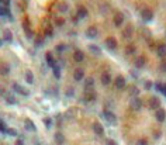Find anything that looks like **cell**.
I'll return each mask as SVG.
<instances>
[{
	"label": "cell",
	"mask_w": 166,
	"mask_h": 145,
	"mask_svg": "<svg viewBox=\"0 0 166 145\" xmlns=\"http://www.w3.org/2000/svg\"><path fill=\"white\" fill-rule=\"evenodd\" d=\"M129 106H131V108H132V110L138 111V110H141V108H142V106H144V102H142V100H141L138 96H134L132 99H131V102H129Z\"/></svg>",
	"instance_id": "6da1fadb"
},
{
	"label": "cell",
	"mask_w": 166,
	"mask_h": 145,
	"mask_svg": "<svg viewBox=\"0 0 166 145\" xmlns=\"http://www.w3.org/2000/svg\"><path fill=\"white\" fill-rule=\"evenodd\" d=\"M103 117L106 118L110 124L117 123V117H116V114L113 113V111H110V110H104V111H103Z\"/></svg>",
	"instance_id": "7a4b0ae2"
},
{
	"label": "cell",
	"mask_w": 166,
	"mask_h": 145,
	"mask_svg": "<svg viewBox=\"0 0 166 145\" xmlns=\"http://www.w3.org/2000/svg\"><path fill=\"white\" fill-rule=\"evenodd\" d=\"M155 117H156V120L159 121V123H163L166 120V110L165 108H156L155 110Z\"/></svg>",
	"instance_id": "3957f363"
},
{
	"label": "cell",
	"mask_w": 166,
	"mask_h": 145,
	"mask_svg": "<svg viewBox=\"0 0 166 145\" xmlns=\"http://www.w3.org/2000/svg\"><path fill=\"white\" fill-rule=\"evenodd\" d=\"M141 17H142L144 21H151L154 18V11L151 10V9H144V10L141 11Z\"/></svg>",
	"instance_id": "277c9868"
},
{
	"label": "cell",
	"mask_w": 166,
	"mask_h": 145,
	"mask_svg": "<svg viewBox=\"0 0 166 145\" xmlns=\"http://www.w3.org/2000/svg\"><path fill=\"white\" fill-rule=\"evenodd\" d=\"M159 107H161V99L156 96L149 97V108L156 110V108H159Z\"/></svg>",
	"instance_id": "5b68a950"
},
{
	"label": "cell",
	"mask_w": 166,
	"mask_h": 145,
	"mask_svg": "<svg viewBox=\"0 0 166 145\" xmlns=\"http://www.w3.org/2000/svg\"><path fill=\"white\" fill-rule=\"evenodd\" d=\"M114 85H116L117 89H124L125 85H127V81H125V78H124L123 75H118L117 78H116V81H114Z\"/></svg>",
	"instance_id": "8992f818"
},
{
	"label": "cell",
	"mask_w": 166,
	"mask_h": 145,
	"mask_svg": "<svg viewBox=\"0 0 166 145\" xmlns=\"http://www.w3.org/2000/svg\"><path fill=\"white\" fill-rule=\"evenodd\" d=\"M106 45H107V48H108V49L114 51V49L118 47V41L116 40V37H108L107 40H106Z\"/></svg>",
	"instance_id": "52a82bcc"
},
{
	"label": "cell",
	"mask_w": 166,
	"mask_h": 145,
	"mask_svg": "<svg viewBox=\"0 0 166 145\" xmlns=\"http://www.w3.org/2000/svg\"><path fill=\"white\" fill-rule=\"evenodd\" d=\"M114 26L116 27H121V24L124 23V14L121 13V11H117L116 14H114Z\"/></svg>",
	"instance_id": "ba28073f"
},
{
	"label": "cell",
	"mask_w": 166,
	"mask_h": 145,
	"mask_svg": "<svg viewBox=\"0 0 166 145\" xmlns=\"http://www.w3.org/2000/svg\"><path fill=\"white\" fill-rule=\"evenodd\" d=\"M97 35H99V30H97V27H94V26L87 27V30H86V37L87 38H96Z\"/></svg>",
	"instance_id": "9c48e42d"
},
{
	"label": "cell",
	"mask_w": 166,
	"mask_h": 145,
	"mask_svg": "<svg viewBox=\"0 0 166 145\" xmlns=\"http://www.w3.org/2000/svg\"><path fill=\"white\" fill-rule=\"evenodd\" d=\"M85 96H86V99H87V102H94L97 99V94H96V92L93 90V89H85Z\"/></svg>",
	"instance_id": "30bf717a"
},
{
	"label": "cell",
	"mask_w": 166,
	"mask_h": 145,
	"mask_svg": "<svg viewBox=\"0 0 166 145\" xmlns=\"http://www.w3.org/2000/svg\"><path fill=\"white\" fill-rule=\"evenodd\" d=\"M93 131H94V134L99 135V137H103V135H104V128H103V125L99 123V121L93 123Z\"/></svg>",
	"instance_id": "8fae6325"
},
{
	"label": "cell",
	"mask_w": 166,
	"mask_h": 145,
	"mask_svg": "<svg viewBox=\"0 0 166 145\" xmlns=\"http://www.w3.org/2000/svg\"><path fill=\"white\" fill-rule=\"evenodd\" d=\"M24 125H26V130H27V131H32V133H35V131H37L35 123L32 121L31 118H26V120H24Z\"/></svg>",
	"instance_id": "7c38bea8"
},
{
	"label": "cell",
	"mask_w": 166,
	"mask_h": 145,
	"mask_svg": "<svg viewBox=\"0 0 166 145\" xmlns=\"http://www.w3.org/2000/svg\"><path fill=\"white\" fill-rule=\"evenodd\" d=\"M83 78H85V70L82 69V68L75 69V72H73V79L76 82H80V81H83Z\"/></svg>",
	"instance_id": "4fadbf2b"
},
{
	"label": "cell",
	"mask_w": 166,
	"mask_h": 145,
	"mask_svg": "<svg viewBox=\"0 0 166 145\" xmlns=\"http://www.w3.org/2000/svg\"><path fill=\"white\" fill-rule=\"evenodd\" d=\"M4 41L9 44L13 41V32H11V30H9V28L3 30V41H1V42H4Z\"/></svg>",
	"instance_id": "5bb4252c"
},
{
	"label": "cell",
	"mask_w": 166,
	"mask_h": 145,
	"mask_svg": "<svg viewBox=\"0 0 166 145\" xmlns=\"http://www.w3.org/2000/svg\"><path fill=\"white\" fill-rule=\"evenodd\" d=\"M23 28H24V31H26V35H27V38H32V37H34V32H32L31 27H30V23H28V20H27V18L24 20V24H23Z\"/></svg>",
	"instance_id": "9a60e30c"
},
{
	"label": "cell",
	"mask_w": 166,
	"mask_h": 145,
	"mask_svg": "<svg viewBox=\"0 0 166 145\" xmlns=\"http://www.w3.org/2000/svg\"><path fill=\"white\" fill-rule=\"evenodd\" d=\"M13 90L17 92V93H20V94H23V96H28V94H30L27 89H24V87H23L21 85H18V83H14V85H13Z\"/></svg>",
	"instance_id": "2e32d148"
},
{
	"label": "cell",
	"mask_w": 166,
	"mask_h": 145,
	"mask_svg": "<svg viewBox=\"0 0 166 145\" xmlns=\"http://www.w3.org/2000/svg\"><path fill=\"white\" fill-rule=\"evenodd\" d=\"M100 81H102V85H104V86L110 85V82H111V75H110V72H103Z\"/></svg>",
	"instance_id": "e0dca14e"
},
{
	"label": "cell",
	"mask_w": 166,
	"mask_h": 145,
	"mask_svg": "<svg viewBox=\"0 0 166 145\" xmlns=\"http://www.w3.org/2000/svg\"><path fill=\"white\" fill-rule=\"evenodd\" d=\"M145 64H146V59H145V56H138V58H135V61H134V66H135V68H138V69L144 68Z\"/></svg>",
	"instance_id": "ac0fdd59"
},
{
	"label": "cell",
	"mask_w": 166,
	"mask_h": 145,
	"mask_svg": "<svg viewBox=\"0 0 166 145\" xmlns=\"http://www.w3.org/2000/svg\"><path fill=\"white\" fill-rule=\"evenodd\" d=\"M156 54L161 58H166V44H161L156 47Z\"/></svg>",
	"instance_id": "d6986e66"
},
{
	"label": "cell",
	"mask_w": 166,
	"mask_h": 145,
	"mask_svg": "<svg viewBox=\"0 0 166 145\" xmlns=\"http://www.w3.org/2000/svg\"><path fill=\"white\" fill-rule=\"evenodd\" d=\"M73 59H75V62H82L85 59V52L80 51V49H76L73 52Z\"/></svg>",
	"instance_id": "ffe728a7"
},
{
	"label": "cell",
	"mask_w": 166,
	"mask_h": 145,
	"mask_svg": "<svg viewBox=\"0 0 166 145\" xmlns=\"http://www.w3.org/2000/svg\"><path fill=\"white\" fill-rule=\"evenodd\" d=\"M76 14L79 16V18H85V17H87L89 11H87V9H86L85 6H79V7H78V11H76Z\"/></svg>",
	"instance_id": "44dd1931"
},
{
	"label": "cell",
	"mask_w": 166,
	"mask_h": 145,
	"mask_svg": "<svg viewBox=\"0 0 166 145\" xmlns=\"http://www.w3.org/2000/svg\"><path fill=\"white\" fill-rule=\"evenodd\" d=\"M4 99H6V103L7 104H10V106H14V104H17V99L11 93H6L4 94Z\"/></svg>",
	"instance_id": "7402d4cb"
},
{
	"label": "cell",
	"mask_w": 166,
	"mask_h": 145,
	"mask_svg": "<svg viewBox=\"0 0 166 145\" xmlns=\"http://www.w3.org/2000/svg\"><path fill=\"white\" fill-rule=\"evenodd\" d=\"M132 32H134V27L131 26V24H128L127 27L124 28V31H123V35L125 38H129V37H132Z\"/></svg>",
	"instance_id": "603a6c76"
},
{
	"label": "cell",
	"mask_w": 166,
	"mask_h": 145,
	"mask_svg": "<svg viewBox=\"0 0 166 145\" xmlns=\"http://www.w3.org/2000/svg\"><path fill=\"white\" fill-rule=\"evenodd\" d=\"M45 59H47V64H48L51 68L56 65V62H55L54 56H52V52H47V54H45Z\"/></svg>",
	"instance_id": "cb8c5ba5"
},
{
	"label": "cell",
	"mask_w": 166,
	"mask_h": 145,
	"mask_svg": "<svg viewBox=\"0 0 166 145\" xmlns=\"http://www.w3.org/2000/svg\"><path fill=\"white\" fill-rule=\"evenodd\" d=\"M0 14L4 16V17H9L10 20H13V17H11V14H10V9L6 7V6H1V7H0Z\"/></svg>",
	"instance_id": "d4e9b609"
},
{
	"label": "cell",
	"mask_w": 166,
	"mask_h": 145,
	"mask_svg": "<svg viewBox=\"0 0 166 145\" xmlns=\"http://www.w3.org/2000/svg\"><path fill=\"white\" fill-rule=\"evenodd\" d=\"M24 79H26V82H27L28 85H32L34 83V73H32L31 70H27L26 75H24Z\"/></svg>",
	"instance_id": "484cf974"
},
{
	"label": "cell",
	"mask_w": 166,
	"mask_h": 145,
	"mask_svg": "<svg viewBox=\"0 0 166 145\" xmlns=\"http://www.w3.org/2000/svg\"><path fill=\"white\" fill-rule=\"evenodd\" d=\"M54 137H55V141H56L58 144H64V142H65V135L62 134L61 131H56Z\"/></svg>",
	"instance_id": "4316f807"
},
{
	"label": "cell",
	"mask_w": 166,
	"mask_h": 145,
	"mask_svg": "<svg viewBox=\"0 0 166 145\" xmlns=\"http://www.w3.org/2000/svg\"><path fill=\"white\" fill-rule=\"evenodd\" d=\"M9 73H10V65L6 64V62H3V64H1V75L7 76Z\"/></svg>",
	"instance_id": "83f0119b"
},
{
	"label": "cell",
	"mask_w": 166,
	"mask_h": 145,
	"mask_svg": "<svg viewBox=\"0 0 166 145\" xmlns=\"http://www.w3.org/2000/svg\"><path fill=\"white\" fill-rule=\"evenodd\" d=\"M89 49H90L94 55H100V54H102V49L99 48L97 45H94V44H90V45H89Z\"/></svg>",
	"instance_id": "f1b7e54d"
},
{
	"label": "cell",
	"mask_w": 166,
	"mask_h": 145,
	"mask_svg": "<svg viewBox=\"0 0 166 145\" xmlns=\"http://www.w3.org/2000/svg\"><path fill=\"white\" fill-rule=\"evenodd\" d=\"M128 93H129V96H138L139 94V89L137 86H131V87H128Z\"/></svg>",
	"instance_id": "f546056e"
},
{
	"label": "cell",
	"mask_w": 166,
	"mask_h": 145,
	"mask_svg": "<svg viewBox=\"0 0 166 145\" xmlns=\"http://www.w3.org/2000/svg\"><path fill=\"white\" fill-rule=\"evenodd\" d=\"M135 51H137L135 45L129 44V45H127V48H125V54H127V55H132V54H135Z\"/></svg>",
	"instance_id": "4dcf8cb0"
},
{
	"label": "cell",
	"mask_w": 166,
	"mask_h": 145,
	"mask_svg": "<svg viewBox=\"0 0 166 145\" xmlns=\"http://www.w3.org/2000/svg\"><path fill=\"white\" fill-rule=\"evenodd\" d=\"M93 85H94V79L93 78H87L85 81V89H90V87H93Z\"/></svg>",
	"instance_id": "1f68e13d"
},
{
	"label": "cell",
	"mask_w": 166,
	"mask_h": 145,
	"mask_svg": "<svg viewBox=\"0 0 166 145\" xmlns=\"http://www.w3.org/2000/svg\"><path fill=\"white\" fill-rule=\"evenodd\" d=\"M52 70H54V75L56 79H61V68H59L58 65H55V66H52Z\"/></svg>",
	"instance_id": "d6a6232c"
},
{
	"label": "cell",
	"mask_w": 166,
	"mask_h": 145,
	"mask_svg": "<svg viewBox=\"0 0 166 145\" xmlns=\"http://www.w3.org/2000/svg\"><path fill=\"white\" fill-rule=\"evenodd\" d=\"M42 44H44V38L41 37V35H38V37L35 38V47H37V48H39Z\"/></svg>",
	"instance_id": "836d02e7"
},
{
	"label": "cell",
	"mask_w": 166,
	"mask_h": 145,
	"mask_svg": "<svg viewBox=\"0 0 166 145\" xmlns=\"http://www.w3.org/2000/svg\"><path fill=\"white\" fill-rule=\"evenodd\" d=\"M159 69H161V72L166 73V58H163V59H162L161 65H159Z\"/></svg>",
	"instance_id": "e575fe53"
},
{
	"label": "cell",
	"mask_w": 166,
	"mask_h": 145,
	"mask_svg": "<svg viewBox=\"0 0 166 145\" xmlns=\"http://www.w3.org/2000/svg\"><path fill=\"white\" fill-rule=\"evenodd\" d=\"M6 134L11 135V137H17L18 133H17V130H14V128H7V133H6Z\"/></svg>",
	"instance_id": "d590c367"
},
{
	"label": "cell",
	"mask_w": 166,
	"mask_h": 145,
	"mask_svg": "<svg viewBox=\"0 0 166 145\" xmlns=\"http://www.w3.org/2000/svg\"><path fill=\"white\" fill-rule=\"evenodd\" d=\"M0 131H1L3 134H6V133H7V127H6V123L3 121V120L0 121Z\"/></svg>",
	"instance_id": "8d00e7d4"
},
{
	"label": "cell",
	"mask_w": 166,
	"mask_h": 145,
	"mask_svg": "<svg viewBox=\"0 0 166 145\" xmlns=\"http://www.w3.org/2000/svg\"><path fill=\"white\" fill-rule=\"evenodd\" d=\"M66 48H68V47H66L65 44H58V45H56V51H58V52H64Z\"/></svg>",
	"instance_id": "74e56055"
},
{
	"label": "cell",
	"mask_w": 166,
	"mask_h": 145,
	"mask_svg": "<svg viewBox=\"0 0 166 145\" xmlns=\"http://www.w3.org/2000/svg\"><path fill=\"white\" fill-rule=\"evenodd\" d=\"M68 9H69V6L65 4V3L59 4V11H61V13H64V11H68Z\"/></svg>",
	"instance_id": "f35d334b"
},
{
	"label": "cell",
	"mask_w": 166,
	"mask_h": 145,
	"mask_svg": "<svg viewBox=\"0 0 166 145\" xmlns=\"http://www.w3.org/2000/svg\"><path fill=\"white\" fill-rule=\"evenodd\" d=\"M44 123L47 125V128H51V125H52V118H44Z\"/></svg>",
	"instance_id": "ab89813d"
},
{
	"label": "cell",
	"mask_w": 166,
	"mask_h": 145,
	"mask_svg": "<svg viewBox=\"0 0 166 145\" xmlns=\"http://www.w3.org/2000/svg\"><path fill=\"white\" fill-rule=\"evenodd\" d=\"M154 87H155L158 92H161V93H162V90H163V85H162V83H159V82H156L155 85H154Z\"/></svg>",
	"instance_id": "60d3db41"
},
{
	"label": "cell",
	"mask_w": 166,
	"mask_h": 145,
	"mask_svg": "<svg viewBox=\"0 0 166 145\" xmlns=\"http://www.w3.org/2000/svg\"><path fill=\"white\" fill-rule=\"evenodd\" d=\"M45 35H47V37H52V35H54V31H52V28H51V27L47 28V30H45Z\"/></svg>",
	"instance_id": "b9f144b4"
},
{
	"label": "cell",
	"mask_w": 166,
	"mask_h": 145,
	"mask_svg": "<svg viewBox=\"0 0 166 145\" xmlns=\"http://www.w3.org/2000/svg\"><path fill=\"white\" fill-rule=\"evenodd\" d=\"M162 135V131H159V130H156V131H154V138L155 140H159Z\"/></svg>",
	"instance_id": "7bdbcfd3"
},
{
	"label": "cell",
	"mask_w": 166,
	"mask_h": 145,
	"mask_svg": "<svg viewBox=\"0 0 166 145\" xmlns=\"http://www.w3.org/2000/svg\"><path fill=\"white\" fill-rule=\"evenodd\" d=\"M64 24H65V18H62V17L61 18H56V26L58 27H62Z\"/></svg>",
	"instance_id": "ee69618b"
},
{
	"label": "cell",
	"mask_w": 166,
	"mask_h": 145,
	"mask_svg": "<svg viewBox=\"0 0 166 145\" xmlns=\"http://www.w3.org/2000/svg\"><path fill=\"white\" fill-rule=\"evenodd\" d=\"M106 144L107 145H117V142L114 140H111V138H108V140H106Z\"/></svg>",
	"instance_id": "f6af8a7d"
},
{
	"label": "cell",
	"mask_w": 166,
	"mask_h": 145,
	"mask_svg": "<svg viewBox=\"0 0 166 145\" xmlns=\"http://www.w3.org/2000/svg\"><path fill=\"white\" fill-rule=\"evenodd\" d=\"M0 1H1V4L6 6V7H9V6H10V0H0Z\"/></svg>",
	"instance_id": "bcb514c9"
},
{
	"label": "cell",
	"mask_w": 166,
	"mask_h": 145,
	"mask_svg": "<svg viewBox=\"0 0 166 145\" xmlns=\"http://www.w3.org/2000/svg\"><path fill=\"white\" fill-rule=\"evenodd\" d=\"M138 144L139 145H146V144H148V141L145 140V138H144V140H138Z\"/></svg>",
	"instance_id": "7dc6e473"
},
{
	"label": "cell",
	"mask_w": 166,
	"mask_h": 145,
	"mask_svg": "<svg viewBox=\"0 0 166 145\" xmlns=\"http://www.w3.org/2000/svg\"><path fill=\"white\" fill-rule=\"evenodd\" d=\"M145 87H146V89H151V87H152V83H151V82H146V83H145Z\"/></svg>",
	"instance_id": "c3c4849f"
},
{
	"label": "cell",
	"mask_w": 166,
	"mask_h": 145,
	"mask_svg": "<svg viewBox=\"0 0 166 145\" xmlns=\"http://www.w3.org/2000/svg\"><path fill=\"white\" fill-rule=\"evenodd\" d=\"M72 20H73V23H78V20H79V16L76 14V16H73L72 17Z\"/></svg>",
	"instance_id": "681fc988"
},
{
	"label": "cell",
	"mask_w": 166,
	"mask_h": 145,
	"mask_svg": "<svg viewBox=\"0 0 166 145\" xmlns=\"http://www.w3.org/2000/svg\"><path fill=\"white\" fill-rule=\"evenodd\" d=\"M16 144H17V145H23V144H24V141H23V140H17V141H16Z\"/></svg>",
	"instance_id": "f907efd6"
},
{
	"label": "cell",
	"mask_w": 166,
	"mask_h": 145,
	"mask_svg": "<svg viewBox=\"0 0 166 145\" xmlns=\"http://www.w3.org/2000/svg\"><path fill=\"white\" fill-rule=\"evenodd\" d=\"M162 93H163V94H165V96H166V83H165V85H163V90H162Z\"/></svg>",
	"instance_id": "816d5d0a"
},
{
	"label": "cell",
	"mask_w": 166,
	"mask_h": 145,
	"mask_svg": "<svg viewBox=\"0 0 166 145\" xmlns=\"http://www.w3.org/2000/svg\"><path fill=\"white\" fill-rule=\"evenodd\" d=\"M1 94H3V96L6 94V89H4V87H1Z\"/></svg>",
	"instance_id": "f5cc1de1"
}]
</instances>
